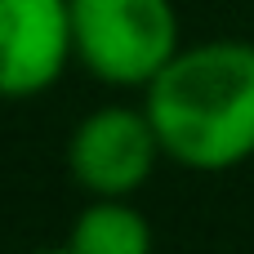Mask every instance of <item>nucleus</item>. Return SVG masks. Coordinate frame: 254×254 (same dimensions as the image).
Listing matches in <instances>:
<instances>
[{
    "instance_id": "1",
    "label": "nucleus",
    "mask_w": 254,
    "mask_h": 254,
    "mask_svg": "<svg viewBox=\"0 0 254 254\" xmlns=\"http://www.w3.org/2000/svg\"><path fill=\"white\" fill-rule=\"evenodd\" d=\"M143 107L161 152L188 170H232L254 156V45L205 40L179 54L143 85Z\"/></svg>"
},
{
    "instance_id": "2",
    "label": "nucleus",
    "mask_w": 254,
    "mask_h": 254,
    "mask_svg": "<svg viewBox=\"0 0 254 254\" xmlns=\"http://www.w3.org/2000/svg\"><path fill=\"white\" fill-rule=\"evenodd\" d=\"M76 63L103 85L143 89L179 54L174 0H71Z\"/></svg>"
},
{
    "instance_id": "3",
    "label": "nucleus",
    "mask_w": 254,
    "mask_h": 254,
    "mask_svg": "<svg viewBox=\"0 0 254 254\" xmlns=\"http://www.w3.org/2000/svg\"><path fill=\"white\" fill-rule=\"evenodd\" d=\"M161 156L165 152L147 107L121 103L89 112L67 143V170L89 196H134Z\"/></svg>"
},
{
    "instance_id": "4",
    "label": "nucleus",
    "mask_w": 254,
    "mask_h": 254,
    "mask_svg": "<svg viewBox=\"0 0 254 254\" xmlns=\"http://www.w3.org/2000/svg\"><path fill=\"white\" fill-rule=\"evenodd\" d=\"M71 58V0H0V98L54 89Z\"/></svg>"
},
{
    "instance_id": "5",
    "label": "nucleus",
    "mask_w": 254,
    "mask_h": 254,
    "mask_svg": "<svg viewBox=\"0 0 254 254\" xmlns=\"http://www.w3.org/2000/svg\"><path fill=\"white\" fill-rule=\"evenodd\" d=\"M67 250L76 254H147L152 250V223L143 219L129 196H94L67 237Z\"/></svg>"
}]
</instances>
